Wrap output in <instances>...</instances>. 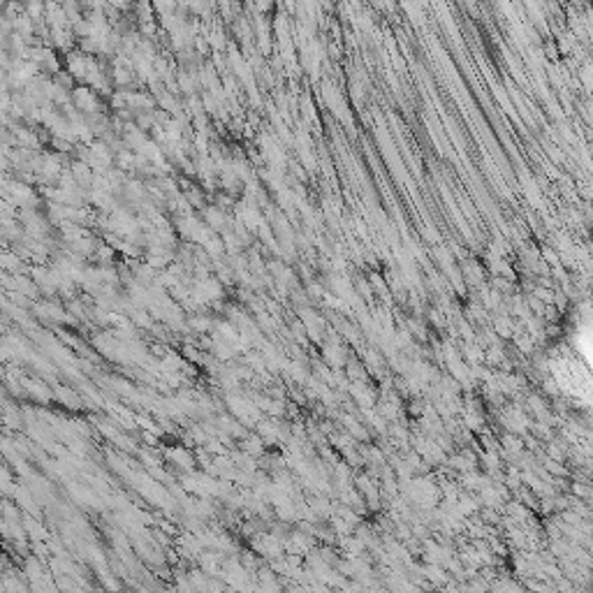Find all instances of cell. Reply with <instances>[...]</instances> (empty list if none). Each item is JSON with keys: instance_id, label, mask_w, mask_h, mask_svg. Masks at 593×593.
Instances as JSON below:
<instances>
[{"instance_id": "1", "label": "cell", "mask_w": 593, "mask_h": 593, "mask_svg": "<svg viewBox=\"0 0 593 593\" xmlns=\"http://www.w3.org/2000/svg\"><path fill=\"white\" fill-rule=\"evenodd\" d=\"M109 5H114V8H118V10H125L128 8V0H107Z\"/></svg>"}, {"instance_id": "2", "label": "cell", "mask_w": 593, "mask_h": 593, "mask_svg": "<svg viewBox=\"0 0 593 593\" xmlns=\"http://www.w3.org/2000/svg\"><path fill=\"white\" fill-rule=\"evenodd\" d=\"M269 5H272V0H258V8L260 10H267Z\"/></svg>"}]
</instances>
